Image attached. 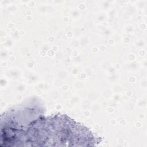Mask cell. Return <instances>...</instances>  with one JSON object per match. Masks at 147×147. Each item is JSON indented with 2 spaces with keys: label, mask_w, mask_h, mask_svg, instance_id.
Returning <instances> with one entry per match:
<instances>
[{
  "label": "cell",
  "mask_w": 147,
  "mask_h": 147,
  "mask_svg": "<svg viewBox=\"0 0 147 147\" xmlns=\"http://www.w3.org/2000/svg\"><path fill=\"white\" fill-rule=\"evenodd\" d=\"M97 142L87 127L61 114L42 113L13 136L14 146H90Z\"/></svg>",
  "instance_id": "6da1fadb"
}]
</instances>
